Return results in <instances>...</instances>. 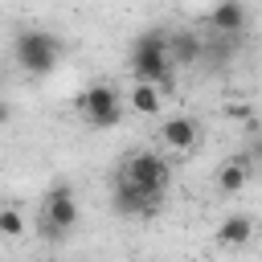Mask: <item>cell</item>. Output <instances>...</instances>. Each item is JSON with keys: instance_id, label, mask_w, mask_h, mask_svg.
Instances as JSON below:
<instances>
[{"instance_id": "6da1fadb", "label": "cell", "mask_w": 262, "mask_h": 262, "mask_svg": "<svg viewBox=\"0 0 262 262\" xmlns=\"http://www.w3.org/2000/svg\"><path fill=\"white\" fill-rule=\"evenodd\" d=\"M131 82H151L164 94H172L176 78H172V53H168V33L164 29H143L131 45Z\"/></svg>"}, {"instance_id": "7a4b0ae2", "label": "cell", "mask_w": 262, "mask_h": 262, "mask_svg": "<svg viewBox=\"0 0 262 262\" xmlns=\"http://www.w3.org/2000/svg\"><path fill=\"white\" fill-rule=\"evenodd\" d=\"M119 180L135 184L147 201H164V192L172 188V164L160 156V151H127L123 164H119Z\"/></svg>"}, {"instance_id": "3957f363", "label": "cell", "mask_w": 262, "mask_h": 262, "mask_svg": "<svg viewBox=\"0 0 262 262\" xmlns=\"http://www.w3.org/2000/svg\"><path fill=\"white\" fill-rule=\"evenodd\" d=\"M12 57H16V66H20L25 74L45 78V74H53L57 61H61V41H57L53 33L25 29V33H16V41H12Z\"/></svg>"}, {"instance_id": "277c9868", "label": "cell", "mask_w": 262, "mask_h": 262, "mask_svg": "<svg viewBox=\"0 0 262 262\" xmlns=\"http://www.w3.org/2000/svg\"><path fill=\"white\" fill-rule=\"evenodd\" d=\"M78 106H82V115H86V123H90L94 131H111V127L123 123V94H119L115 86H106V82L86 86V90L78 94Z\"/></svg>"}, {"instance_id": "5b68a950", "label": "cell", "mask_w": 262, "mask_h": 262, "mask_svg": "<svg viewBox=\"0 0 262 262\" xmlns=\"http://www.w3.org/2000/svg\"><path fill=\"white\" fill-rule=\"evenodd\" d=\"M78 225V196L70 184H53L45 192V205H41V233L45 237H66L70 229Z\"/></svg>"}, {"instance_id": "8992f818", "label": "cell", "mask_w": 262, "mask_h": 262, "mask_svg": "<svg viewBox=\"0 0 262 262\" xmlns=\"http://www.w3.org/2000/svg\"><path fill=\"white\" fill-rule=\"evenodd\" d=\"M160 143H164L168 151H176V156L196 151V143H201L196 119H188V115H168V119L160 123Z\"/></svg>"}, {"instance_id": "52a82bcc", "label": "cell", "mask_w": 262, "mask_h": 262, "mask_svg": "<svg viewBox=\"0 0 262 262\" xmlns=\"http://www.w3.org/2000/svg\"><path fill=\"white\" fill-rule=\"evenodd\" d=\"M246 25H250V12H246L242 0H217L209 8V29L221 33V37H242Z\"/></svg>"}, {"instance_id": "ba28073f", "label": "cell", "mask_w": 262, "mask_h": 262, "mask_svg": "<svg viewBox=\"0 0 262 262\" xmlns=\"http://www.w3.org/2000/svg\"><path fill=\"white\" fill-rule=\"evenodd\" d=\"M168 53H172V66H196L209 57V45L192 29H176V33H168Z\"/></svg>"}, {"instance_id": "9c48e42d", "label": "cell", "mask_w": 262, "mask_h": 262, "mask_svg": "<svg viewBox=\"0 0 262 262\" xmlns=\"http://www.w3.org/2000/svg\"><path fill=\"white\" fill-rule=\"evenodd\" d=\"M111 209L119 213V217H147V213H156L160 205L156 201H147L135 184H127V180H119L115 176V192H111Z\"/></svg>"}, {"instance_id": "30bf717a", "label": "cell", "mask_w": 262, "mask_h": 262, "mask_svg": "<svg viewBox=\"0 0 262 262\" xmlns=\"http://www.w3.org/2000/svg\"><path fill=\"white\" fill-rule=\"evenodd\" d=\"M127 106H131L135 115H143V119H160V115H164V90L151 86V82H131Z\"/></svg>"}, {"instance_id": "8fae6325", "label": "cell", "mask_w": 262, "mask_h": 262, "mask_svg": "<svg viewBox=\"0 0 262 262\" xmlns=\"http://www.w3.org/2000/svg\"><path fill=\"white\" fill-rule=\"evenodd\" d=\"M254 237V217L250 213H229L221 225H217V242L225 246V250H237V246H246Z\"/></svg>"}, {"instance_id": "7c38bea8", "label": "cell", "mask_w": 262, "mask_h": 262, "mask_svg": "<svg viewBox=\"0 0 262 262\" xmlns=\"http://www.w3.org/2000/svg\"><path fill=\"white\" fill-rule=\"evenodd\" d=\"M246 184H250V160H246V156H233V160H225V164L217 168V188H221L225 196L242 192Z\"/></svg>"}, {"instance_id": "4fadbf2b", "label": "cell", "mask_w": 262, "mask_h": 262, "mask_svg": "<svg viewBox=\"0 0 262 262\" xmlns=\"http://www.w3.org/2000/svg\"><path fill=\"white\" fill-rule=\"evenodd\" d=\"M25 229H29V225H25V213H20L16 205H4V209H0V233H4L8 242H16V237H25Z\"/></svg>"}]
</instances>
